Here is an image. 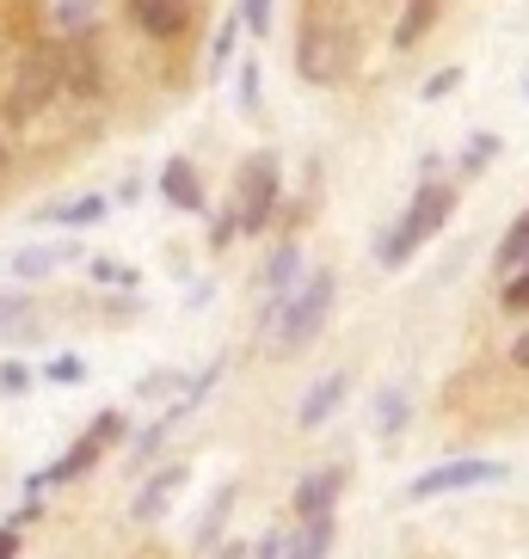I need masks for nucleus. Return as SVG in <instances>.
Segmentation results:
<instances>
[{
  "instance_id": "1",
  "label": "nucleus",
  "mask_w": 529,
  "mask_h": 559,
  "mask_svg": "<svg viewBox=\"0 0 529 559\" xmlns=\"http://www.w3.org/2000/svg\"><path fill=\"white\" fill-rule=\"evenodd\" d=\"M449 210H456V185H419L413 203H407V210H400V222L388 228V240L376 247V259L381 264H407L431 240V234L449 222Z\"/></svg>"
},
{
  "instance_id": "2",
  "label": "nucleus",
  "mask_w": 529,
  "mask_h": 559,
  "mask_svg": "<svg viewBox=\"0 0 529 559\" xmlns=\"http://www.w3.org/2000/svg\"><path fill=\"white\" fill-rule=\"evenodd\" d=\"M351 62H357V37H351L345 19H315L302 25V44H296V68L308 86H327V81H345Z\"/></svg>"
},
{
  "instance_id": "3",
  "label": "nucleus",
  "mask_w": 529,
  "mask_h": 559,
  "mask_svg": "<svg viewBox=\"0 0 529 559\" xmlns=\"http://www.w3.org/2000/svg\"><path fill=\"white\" fill-rule=\"evenodd\" d=\"M332 289H339V277L332 271H308V277L290 289V296L278 301V345L283 350H296V345H308L320 326H327V313H332Z\"/></svg>"
},
{
  "instance_id": "4",
  "label": "nucleus",
  "mask_w": 529,
  "mask_h": 559,
  "mask_svg": "<svg viewBox=\"0 0 529 559\" xmlns=\"http://www.w3.org/2000/svg\"><path fill=\"white\" fill-rule=\"evenodd\" d=\"M56 93H62V62H56V44H44V50H32L13 68V86H7V99H0V117L19 130V123H32Z\"/></svg>"
},
{
  "instance_id": "5",
  "label": "nucleus",
  "mask_w": 529,
  "mask_h": 559,
  "mask_svg": "<svg viewBox=\"0 0 529 559\" xmlns=\"http://www.w3.org/2000/svg\"><path fill=\"white\" fill-rule=\"evenodd\" d=\"M117 437H124V412H99V418L86 425V437H81L74 449H68L62 461H50L44 474H32V492H44V486H68V479L93 474V467H99V455L117 443Z\"/></svg>"
},
{
  "instance_id": "6",
  "label": "nucleus",
  "mask_w": 529,
  "mask_h": 559,
  "mask_svg": "<svg viewBox=\"0 0 529 559\" xmlns=\"http://www.w3.org/2000/svg\"><path fill=\"white\" fill-rule=\"evenodd\" d=\"M498 479H512L505 461H486V455H462V461H444V467H425V474L407 486L413 504L425 498H444V492H474V486H498Z\"/></svg>"
},
{
  "instance_id": "7",
  "label": "nucleus",
  "mask_w": 529,
  "mask_h": 559,
  "mask_svg": "<svg viewBox=\"0 0 529 559\" xmlns=\"http://www.w3.org/2000/svg\"><path fill=\"white\" fill-rule=\"evenodd\" d=\"M271 210H278V154H252L247 166H240V234H264V222H271Z\"/></svg>"
},
{
  "instance_id": "8",
  "label": "nucleus",
  "mask_w": 529,
  "mask_h": 559,
  "mask_svg": "<svg viewBox=\"0 0 529 559\" xmlns=\"http://www.w3.org/2000/svg\"><path fill=\"white\" fill-rule=\"evenodd\" d=\"M124 7L149 37H185V25L198 13V0H124Z\"/></svg>"
},
{
  "instance_id": "9",
  "label": "nucleus",
  "mask_w": 529,
  "mask_h": 559,
  "mask_svg": "<svg viewBox=\"0 0 529 559\" xmlns=\"http://www.w3.org/2000/svg\"><path fill=\"white\" fill-rule=\"evenodd\" d=\"M185 479H191V467H185V461H173V467H161V474H149V486L136 492L130 516H136V523H154V516H161V510H166L173 498L185 492Z\"/></svg>"
},
{
  "instance_id": "10",
  "label": "nucleus",
  "mask_w": 529,
  "mask_h": 559,
  "mask_svg": "<svg viewBox=\"0 0 529 559\" xmlns=\"http://www.w3.org/2000/svg\"><path fill=\"white\" fill-rule=\"evenodd\" d=\"M339 486H345V474H339V467H320V474H308V479L296 486V498H290V504H296L302 523H308V516H332V504H339Z\"/></svg>"
},
{
  "instance_id": "11",
  "label": "nucleus",
  "mask_w": 529,
  "mask_h": 559,
  "mask_svg": "<svg viewBox=\"0 0 529 559\" xmlns=\"http://www.w3.org/2000/svg\"><path fill=\"white\" fill-rule=\"evenodd\" d=\"M345 394H351V376H327V381H315V388L302 394V406H296V425H302V430L327 425L332 412L345 406Z\"/></svg>"
},
{
  "instance_id": "12",
  "label": "nucleus",
  "mask_w": 529,
  "mask_h": 559,
  "mask_svg": "<svg viewBox=\"0 0 529 559\" xmlns=\"http://www.w3.org/2000/svg\"><path fill=\"white\" fill-rule=\"evenodd\" d=\"M161 198L173 203V210H203V191H198V166L185 160V154H173V160L161 166Z\"/></svg>"
},
{
  "instance_id": "13",
  "label": "nucleus",
  "mask_w": 529,
  "mask_h": 559,
  "mask_svg": "<svg viewBox=\"0 0 529 559\" xmlns=\"http://www.w3.org/2000/svg\"><path fill=\"white\" fill-rule=\"evenodd\" d=\"M68 259H81V247H74V240H56V247H25V252H13V277L19 283H37V277H50L56 264H68Z\"/></svg>"
},
{
  "instance_id": "14",
  "label": "nucleus",
  "mask_w": 529,
  "mask_h": 559,
  "mask_svg": "<svg viewBox=\"0 0 529 559\" xmlns=\"http://www.w3.org/2000/svg\"><path fill=\"white\" fill-rule=\"evenodd\" d=\"M302 283V247H278L264 259V301H283Z\"/></svg>"
},
{
  "instance_id": "15",
  "label": "nucleus",
  "mask_w": 529,
  "mask_h": 559,
  "mask_svg": "<svg viewBox=\"0 0 529 559\" xmlns=\"http://www.w3.org/2000/svg\"><path fill=\"white\" fill-rule=\"evenodd\" d=\"M332 535H339L332 516H308V523L296 528V542H290V554H283V559H327L332 554Z\"/></svg>"
},
{
  "instance_id": "16",
  "label": "nucleus",
  "mask_w": 529,
  "mask_h": 559,
  "mask_svg": "<svg viewBox=\"0 0 529 559\" xmlns=\"http://www.w3.org/2000/svg\"><path fill=\"white\" fill-rule=\"evenodd\" d=\"M431 25H437V0H407V7H400V25H395V50L425 44Z\"/></svg>"
},
{
  "instance_id": "17",
  "label": "nucleus",
  "mask_w": 529,
  "mask_h": 559,
  "mask_svg": "<svg viewBox=\"0 0 529 559\" xmlns=\"http://www.w3.org/2000/svg\"><path fill=\"white\" fill-rule=\"evenodd\" d=\"M50 7V25L62 37H74V32H93V13H99V0H44Z\"/></svg>"
},
{
  "instance_id": "18",
  "label": "nucleus",
  "mask_w": 529,
  "mask_h": 559,
  "mask_svg": "<svg viewBox=\"0 0 529 559\" xmlns=\"http://www.w3.org/2000/svg\"><path fill=\"white\" fill-rule=\"evenodd\" d=\"M234 44H240V13H228L222 25H215V44H210V81H222V74H228Z\"/></svg>"
},
{
  "instance_id": "19",
  "label": "nucleus",
  "mask_w": 529,
  "mask_h": 559,
  "mask_svg": "<svg viewBox=\"0 0 529 559\" xmlns=\"http://www.w3.org/2000/svg\"><path fill=\"white\" fill-rule=\"evenodd\" d=\"M524 264H529V215H517L512 234L498 240V271L512 277V271H524Z\"/></svg>"
},
{
  "instance_id": "20",
  "label": "nucleus",
  "mask_w": 529,
  "mask_h": 559,
  "mask_svg": "<svg viewBox=\"0 0 529 559\" xmlns=\"http://www.w3.org/2000/svg\"><path fill=\"white\" fill-rule=\"evenodd\" d=\"M228 510H234V486H222V492L210 498V510H203L198 535H191V547H198V554H203V547L215 542V535H222V523H228Z\"/></svg>"
},
{
  "instance_id": "21",
  "label": "nucleus",
  "mask_w": 529,
  "mask_h": 559,
  "mask_svg": "<svg viewBox=\"0 0 529 559\" xmlns=\"http://www.w3.org/2000/svg\"><path fill=\"white\" fill-rule=\"evenodd\" d=\"M32 313H37V301L25 296V289H0V338H7L13 326H25Z\"/></svg>"
},
{
  "instance_id": "22",
  "label": "nucleus",
  "mask_w": 529,
  "mask_h": 559,
  "mask_svg": "<svg viewBox=\"0 0 529 559\" xmlns=\"http://www.w3.org/2000/svg\"><path fill=\"white\" fill-rule=\"evenodd\" d=\"M44 215H56V222H68V228H86V222H99V215H105V203L99 198H81V203H56V210H44Z\"/></svg>"
},
{
  "instance_id": "23",
  "label": "nucleus",
  "mask_w": 529,
  "mask_h": 559,
  "mask_svg": "<svg viewBox=\"0 0 529 559\" xmlns=\"http://www.w3.org/2000/svg\"><path fill=\"white\" fill-rule=\"evenodd\" d=\"M234 13H240V32H252V37H271V0H240Z\"/></svg>"
},
{
  "instance_id": "24",
  "label": "nucleus",
  "mask_w": 529,
  "mask_h": 559,
  "mask_svg": "<svg viewBox=\"0 0 529 559\" xmlns=\"http://www.w3.org/2000/svg\"><path fill=\"white\" fill-rule=\"evenodd\" d=\"M376 412H381V437H400V425H407V394H400V388H388Z\"/></svg>"
},
{
  "instance_id": "25",
  "label": "nucleus",
  "mask_w": 529,
  "mask_h": 559,
  "mask_svg": "<svg viewBox=\"0 0 529 559\" xmlns=\"http://www.w3.org/2000/svg\"><path fill=\"white\" fill-rule=\"evenodd\" d=\"M32 369H25V362H0V394H7V400H25V394H32Z\"/></svg>"
},
{
  "instance_id": "26",
  "label": "nucleus",
  "mask_w": 529,
  "mask_h": 559,
  "mask_svg": "<svg viewBox=\"0 0 529 559\" xmlns=\"http://www.w3.org/2000/svg\"><path fill=\"white\" fill-rule=\"evenodd\" d=\"M456 86H462V68H437V74H431V81L419 86V99H425V105H437L444 93H456Z\"/></svg>"
},
{
  "instance_id": "27",
  "label": "nucleus",
  "mask_w": 529,
  "mask_h": 559,
  "mask_svg": "<svg viewBox=\"0 0 529 559\" xmlns=\"http://www.w3.org/2000/svg\"><path fill=\"white\" fill-rule=\"evenodd\" d=\"M44 376H50L56 388H81V381H86V362H81V357H56Z\"/></svg>"
},
{
  "instance_id": "28",
  "label": "nucleus",
  "mask_w": 529,
  "mask_h": 559,
  "mask_svg": "<svg viewBox=\"0 0 529 559\" xmlns=\"http://www.w3.org/2000/svg\"><path fill=\"white\" fill-rule=\"evenodd\" d=\"M498 301H505L512 313H529V264H524V271H512V283H505V296H498Z\"/></svg>"
},
{
  "instance_id": "29",
  "label": "nucleus",
  "mask_w": 529,
  "mask_h": 559,
  "mask_svg": "<svg viewBox=\"0 0 529 559\" xmlns=\"http://www.w3.org/2000/svg\"><path fill=\"white\" fill-rule=\"evenodd\" d=\"M234 234H240V215H215V228H210V247H228V240H234Z\"/></svg>"
},
{
  "instance_id": "30",
  "label": "nucleus",
  "mask_w": 529,
  "mask_h": 559,
  "mask_svg": "<svg viewBox=\"0 0 529 559\" xmlns=\"http://www.w3.org/2000/svg\"><path fill=\"white\" fill-rule=\"evenodd\" d=\"M252 105H259V68H240V111H252Z\"/></svg>"
},
{
  "instance_id": "31",
  "label": "nucleus",
  "mask_w": 529,
  "mask_h": 559,
  "mask_svg": "<svg viewBox=\"0 0 529 559\" xmlns=\"http://www.w3.org/2000/svg\"><path fill=\"white\" fill-rule=\"evenodd\" d=\"M493 148H498V135H474V148H468V173H474V166H486V160H493Z\"/></svg>"
},
{
  "instance_id": "32",
  "label": "nucleus",
  "mask_w": 529,
  "mask_h": 559,
  "mask_svg": "<svg viewBox=\"0 0 529 559\" xmlns=\"http://www.w3.org/2000/svg\"><path fill=\"white\" fill-rule=\"evenodd\" d=\"M19 554V516H7L0 523V559H13Z\"/></svg>"
},
{
  "instance_id": "33",
  "label": "nucleus",
  "mask_w": 529,
  "mask_h": 559,
  "mask_svg": "<svg viewBox=\"0 0 529 559\" xmlns=\"http://www.w3.org/2000/svg\"><path fill=\"white\" fill-rule=\"evenodd\" d=\"M278 554H283V542H278V535H264V542L252 547V559H278Z\"/></svg>"
},
{
  "instance_id": "34",
  "label": "nucleus",
  "mask_w": 529,
  "mask_h": 559,
  "mask_svg": "<svg viewBox=\"0 0 529 559\" xmlns=\"http://www.w3.org/2000/svg\"><path fill=\"white\" fill-rule=\"evenodd\" d=\"M512 362H517V369H529V332H517V345H512Z\"/></svg>"
},
{
  "instance_id": "35",
  "label": "nucleus",
  "mask_w": 529,
  "mask_h": 559,
  "mask_svg": "<svg viewBox=\"0 0 529 559\" xmlns=\"http://www.w3.org/2000/svg\"><path fill=\"white\" fill-rule=\"evenodd\" d=\"M222 559H240V547H228V554H222Z\"/></svg>"
},
{
  "instance_id": "36",
  "label": "nucleus",
  "mask_w": 529,
  "mask_h": 559,
  "mask_svg": "<svg viewBox=\"0 0 529 559\" xmlns=\"http://www.w3.org/2000/svg\"><path fill=\"white\" fill-rule=\"evenodd\" d=\"M0 173H7V148H0Z\"/></svg>"
},
{
  "instance_id": "37",
  "label": "nucleus",
  "mask_w": 529,
  "mask_h": 559,
  "mask_svg": "<svg viewBox=\"0 0 529 559\" xmlns=\"http://www.w3.org/2000/svg\"><path fill=\"white\" fill-rule=\"evenodd\" d=\"M524 93H529V86H524Z\"/></svg>"
}]
</instances>
